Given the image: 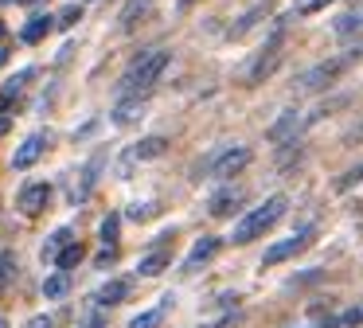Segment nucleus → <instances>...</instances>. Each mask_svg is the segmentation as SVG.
Masks as SVG:
<instances>
[{
    "label": "nucleus",
    "instance_id": "28",
    "mask_svg": "<svg viewBox=\"0 0 363 328\" xmlns=\"http://www.w3.org/2000/svg\"><path fill=\"white\" fill-rule=\"evenodd\" d=\"M157 211H160L157 203H133V207H129L125 215H129V219H137V223H145V219H152Z\"/></svg>",
    "mask_w": 363,
    "mask_h": 328
},
{
    "label": "nucleus",
    "instance_id": "10",
    "mask_svg": "<svg viewBox=\"0 0 363 328\" xmlns=\"http://www.w3.org/2000/svg\"><path fill=\"white\" fill-rule=\"evenodd\" d=\"M219 246H223V239H215V234H203V239H199L196 246L188 250V258H184V273H196L199 266H207L215 254H219Z\"/></svg>",
    "mask_w": 363,
    "mask_h": 328
},
{
    "label": "nucleus",
    "instance_id": "23",
    "mask_svg": "<svg viewBox=\"0 0 363 328\" xmlns=\"http://www.w3.org/2000/svg\"><path fill=\"white\" fill-rule=\"evenodd\" d=\"M67 289H71V278H67V273H51V278L43 281V297H48V301H63Z\"/></svg>",
    "mask_w": 363,
    "mask_h": 328
},
{
    "label": "nucleus",
    "instance_id": "24",
    "mask_svg": "<svg viewBox=\"0 0 363 328\" xmlns=\"http://www.w3.org/2000/svg\"><path fill=\"white\" fill-rule=\"evenodd\" d=\"M86 258V250H82V242H71V246L63 250V254L55 258V266H59V273H67V270H74V266Z\"/></svg>",
    "mask_w": 363,
    "mask_h": 328
},
{
    "label": "nucleus",
    "instance_id": "25",
    "mask_svg": "<svg viewBox=\"0 0 363 328\" xmlns=\"http://www.w3.org/2000/svg\"><path fill=\"white\" fill-rule=\"evenodd\" d=\"M12 273H16V258H12V250H0V293L9 289Z\"/></svg>",
    "mask_w": 363,
    "mask_h": 328
},
{
    "label": "nucleus",
    "instance_id": "37",
    "mask_svg": "<svg viewBox=\"0 0 363 328\" xmlns=\"http://www.w3.org/2000/svg\"><path fill=\"white\" fill-rule=\"evenodd\" d=\"M0 39H4V20H0Z\"/></svg>",
    "mask_w": 363,
    "mask_h": 328
},
{
    "label": "nucleus",
    "instance_id": "29",
    "mask_svg": "<svg viewBox=\"0 0 363 328\" xmlns=\"http://www.w3.org/2000/svg\"><path fill=\"white\" fill-rule=\"evenodd\" d=\"M74 20H82V8H79V4L63 8V12L55 16V23H59V28H74Z\"/></svg>",
    "mask_w": 363,
    "mask_h": 328
},
{
    "label": "nucleus",
    "instance_id": "6",
    "mask_svg": "<svg viewBox=\"0 0 363 328\" xmlns=\"http://www.w3.org/2000/svg\"><path fill=\"white\" fill-rule=\"evenodd\" d=\"M48 145H51L48 133H32V137H24V141L16 145V153H12V168H20V172L32 168V164L40 160L43 153H48Z\"/></svg>",
    "mask_w": 363,
    "mask_h": 328
},
{
    "label": "nucleus",
    "instance_id": "3",
    "mask_svg": "<svg viewBox=\"0 0 363 328\" xmlns=\"http://www.w3.org/2000/svg\"><path fill=\"white\" fill-rule=\"evenodd\" d=\"M285 195H269L266 203H258V207H250L242 219L235 223V231H230V242L235 246H246V242H254V239H262V234L269 231V226L277 223V219L285 215Z\"/></svg>",
    "mask_w": 363,
    "mask_h": 328
},
{
    "label": "nucleus",
    "instance_id": "21",
    "mask_svg": "<svg viewBox=\"0 0 363 328\" xmlns=\"http://www.w3.org/2000/svg\"><path fill=\"white\" fill-rule=\"evenodd\" d=\"M168 301H172V297H164L160 305H152V309L137 312V317L129 320V328H160V320H164V309H168Z\"/></svg>",
    "mask_w": 363,
    "mask_h": 328
},
{
    "label": "nucleus",
    "instance_id": "16",
    "mask_svg": "<svg viewBox=\"0 0 363 328\" xmlns=\"http://www.w3.org/2000/svg\"><path fill=\"white\" fill-rule=\"evenodd\" d=\"M266 12H269L266 4H254L250 12H242V16H238V23H230V28H227V39H242L246 31H254V28L262 23V16H266Z\"/></svg>",
    "mask_w": 363,
    "mask_h": 328
},
{
    "label": "nucleus",
    "instance_id": "8",
    "mask_svg": "<svg viewBox=\"0 0 363 328\" xmlns=\"http://www.w3.org/2000/svg\"><path fill=\"white\" fill-rule=\"evenodd\" d=\"M16 203H20V211H24L28 219H35L51 203V184H24V187H20V199Z\"/></svg>",
    "mask_w": 363,
    "mask_h": 328
},
{
    "label": "nucleus",
    "instance_id": "34",
    "mask_svg": "<svg viewBox=\"0 0 363 328\" xmlns=\"http://www.w3.org/2000/svg\"><path fill=\"white\" fill-rule=\"evenodd\" d=\"M86 328H106V320H102V317H90V320H86Z\"/></svg>",
    "mask_w": 363,
    "mask_h": 328
},
{
    "label": "nucleus",
    "instance_id": "31",
    "mask_svg": "<svg viewBox=\"0 0 363 328\" xmlns=\"http://www.w3.org/2000/svg\"><path fill=\"white\" fill-rule=\"evenodd\" d=\"M113 258H118V246H106L102 254H98V266H110Z\"/></svg>",
    "mask_w": 363,
    "mask_h": 328
},
{
    "label": "nucleus",
    "instance_id": "39",
    "mask_svg": "<svg viewBox=\"0 0 363 328\" xmlns=\"http://www.w3.org/2000/svg\"><path fill=\"white\" fill-rule=\"evenodd\" d=\"M0 328H9V324H4V320H0Z\"/></svg>",
    "mask_w": 363,
    "mask_h": 328
},
{
    "label": "nucleus",
    "instance_id": "14",
    "mask_svg": "<svg viewBox=\"0 0 363 328\" xmlns=\"http://www.w3.org/2000/svg\"><path fill=\"white\" fill-rule=\"evenodd\" d=\"M102 164H106V148H98V153L86 160V168H82V187L74 192V199H86V195L94 192V184H98V172H102Z\"/></svg>",
    "mask_w": 363,
    "mask_h": 328
},
{
    "label": "nucleus",
    "instance_id": "20",
    "mask_svg": "<svg viewBox=\"0 0 363 328\" xmlns=\"http://www.w3.org/2000/svg\"><path fill=\"white\" fill-rule=\"evenodd\" d=\"M168 153V141L164 137H145V141H137L133 145V160H157V156H164Z\"/></svg>",
    "mask_w": 363,
    "mask_h": 328
},
{
    "label": "nucleus",
    "instance_id": "33",
    "mask_svg": "<svg viewBox=\"0 0 363 328\" xmlns=\"http://www.w3.org/2000/svg\"><path fill=\"white\" fill-rule=\"evenodd\" d=\"M28 328H51V317H32V320H28Z\"/></svg>",
    "mask_w": 363,
    "mask_h": 328
},
{
    "label": "nucleus",
    "instance_id": "4",
    "mask_svg": "<svg viewBox=\"0 0 363 328\" xmlns=\"http://www.w3.org/2000/svg\"><path fill=\"white\" fill-rule=\"evenodd\" d=\"M250 160H254V153L246 145H227L207 160V176L211 180H230V176H238Z\"/></svg>",
    "mask_w": 363,
    "mask_h": 328
},
{
    "label": "nucleus",
    "instance_id": "1",
    "mask_svg": "<svg viewBox=\"0 0 363 328\" xmlns=\"http://www.w3.org/2000/svg\"><path fill=\"white\" fill-rule=\"evenodd\" d=\"M168 62H172V51H168V47L145 51L141 59H133V67L121 75L118 94H121V98H141V90H152V86L160 82V75L168 70Z\"/></svg>",
    "mask_w": 363,
    "mask_h": 328
},
{
    "label": "nucleus",
    "instance_id": "2",
    "mask_svg": "<svg viewBox=\"0 0 363 328\" xmlns=\"http://www.w3.org/2000/svg\"><path fill=\"white\" fill-rule=\"evenodd\" d=\"M363 59V35L355 39L352 47H347L344 55H332V59H324V62H316V67H308V70H301V78H297V90H305V94H316V90H324V86H332L340 75H344L352 62H359Z\"/></svg>",
    "mask_w": 363,
    "mask_h": 328
},
{
    "label": "nucleus",
    "instance_id": "36",
    "mask_svg": "<svg viewBox=\"0 0 363 328\" xmlns=\"http://www.w3.org/2000/svg\"><path fill=\"white\" fill-rule=\"evenodd\" d=\"M4 106H9V94L0 90V114H4Z\"/></svg>",
    "mask_w": 363,
    "mask_h": 328
},
{
    "label": "nucleus",
    "instance_id": "35",
    "mask_svg": "<svg viewBox=\"0 0 363 328\" xmlns=\"http://www.w3.org/2000/svg\"><path fill=\"white\" fill-rule=\"evenodd\" d=\"M191 4H196V0H176V8H180V12H188Z\"/></svg>",
    "mask_w": 363,
    "mask_h": 328
},
{
    "label": "nucleus",
    "instance_id": "40",
    "mask_svg": "<svg viewBox=\"0 0 363 328\" xmlns=\"http://www.w3.org/2000/svg\"><path fill=\"white\" fill-rule=\"evenodd\" d=\"M4 4H12V0H4Z\"/></svg>",
    "mask_w": 363,
    "mask_h": 328
},
{
    "label": "nucleus",
    "instance_id": "5",
    "mask_svg": "<svg viewBox=\"0 0 363 328\" xmlns=\"http://www.w3.org/2000/svg\"><path fill=\"white\" fill-rule=\"evenodd\" d=\"M277 67H281V51H277V43L262 47V51L242 67V86H258V82H266V78L274 75Z\"/></svg>",
    "mask_w": 363,
    "mask_h": 328
},
{
    "label": "nucleus",
    "instance_id": "13",
    "mask_svg": "<svg viewBox=\"0 0 363 328\" xmlns=\"http://www.w3.org/2000/svg\"><path fill=\"white\" fill-rule=\"evenodd\" d=\"M242 199H246V192H242V187H227V192H219V195H215V199H211V207H207V211H211L215 219H227V215H235V211H238V203H242Z\"/></svg>",
    "mask_w": 363,
    "mask_h": 328
},
{
    "label": "nucleus",
    "instance_id": "17",
    "mask_svg": "<svg viewBox=\"0 0 363 328\" xmlns=\"http://www.w3.org/2000/svg\"><path fill=\"white\" fill-rule=\"evenodd\" d=\"M71 242H74V231H71V226H59V231H51L48 242H43V262H55V258L63 254Z\"/></svg>",
    "mask_w": 363,
    "mask_h": 328
},
{
    "label": "nucleus",
    "instance_id": "32",
    "mask_svg": "<svg viewBox=\"0 0 363 328\" xmlns=\"http://www.w3.org/2000/svg\"><path fill=\"white\" fill-rule=\"evenodd\" d=\"M344 141H347V145H352V141H363V121H359V125H352V129L344 133Z\"/></svg>",
    "mask_w": 363,
    "mask_h": 328
},
{
    "label": "nucleus",
    "instance_id": "18",
    "mask_svg": "<svg viewBox=\"0 0 363 328\" xmlns=\"http://www.w3.org/2000/svg\"><path fill=\"white\" fill-rule=\"evenodd\" d=\"M145 114V98H121L113 106V125H133Z\"/></svg>",
    "mask_w": 363,
    "mask_h": 328
},
{
    "label": "nucleus",
    "instance_id": "7",
    "mask_svg": "<svg viewBox=\"0 0 363 328\" xmlns=\"http://www.w3.org/2000/svg\"><path fill=\"white\" fill-rule=\"evenodd\" d=\"M297 133H301V114L297 109H285V114L266 129V141L269 145H289V141H297Z\"/></svg>",
    "mask_w": 363,
    "mask_h": 328
},
{
    "label": "nucleus",
    "instance_id": "19",
    "mask_svg": "<svg viewBox=\"0 0 363 328\" xmlns=\"http://www.w3.org/2000/svg\"><path fill=\"white\" fill-rule=\"evenodd\" d=\"M51 28H55V16H32V20L20 28V39H24V43H40Z\"/></svg>",
    "mask_w": 363,
    "mask_h": 328
},
{
    "label": "nucleus",
    "instance_id": "9",
    "mask_svg": "<svg viewBox=\"0 0 363 328\" xmlns=\"http://www.w3.org/2000/svg\"><path fill=\"white\" fill-rule=\"evenodd\" d=\"M308 246V231H297L293 239H281V242H274V246L262 254V266H277V262H285V258H293V254H301V250Z\"/></svg>",
    "mask_w": 363,
    "mask_h": 328
},
{
    "label": "nucleus",
    "instance_id": "12",
    "mask_svg": "<svg viewBox=\"0 0 363 328\" xmlns=\"http://www.w3.org/2000/svg\"><path fill=\"white\" fill-rule=\"evenodd\" d=\"M168 266H172V254H168V246H152L149 254L137 262V273L141 278H157V273H164Z\"/></svg>",
    "mask_w": 363,
    "mask_h": 328
},
{
    "label": "nucleus",
    "instance_id": "15",
    "mask_svg": "<svg viewBox=\"0 0 363 328\" xmlns=\"http://www.w3.org/2000/svg\"><path fill=\"white\" fill-rule=\"evenodd\" d=\"M355 31H363V8L359 4L347 8L344 16H336V23H332V35L336 39H347V35H355Z\"/></svg>",
    "mask_w": 363,
    "mask_h": 328
},
{
    "label": "nucleus",
    "instance_id": "27",
    "mask_svg": "<svg viewBox=\"0 0 363 328\" xmlns=\"http://www.w3.org/2000/svg\"><path fill=\"white\" fill-rule=\"evenodd\" d=\"M355 184H363V164H355V168H347L344 176L336 180V192H352Z\"/></svg>",
    "mask_w": 363,
    "mask_h": 328
},
{
    "label": "nucleus",
    "instance_id": "11",
    "mask_svg": "<svg viewBox=\"0 0 363 328\" xmlns=\"http://www.w3.org/2000/svg\"><path fill=\"white\" fill-rule=\"evenodd\" d=\"M129 289H133V281H129V278H113V281H106V285L94 293V301L102 305V309H113V305H121L129 297Z\"/></svg>",
    "mask_w": 363,
    "mask_h": 328
},
{
    "label": "nucleus",
    "instance_id": "30",
    "mask_svg": "<svg viewBox=\"0 0 363 328\" xmlns=\"http://www.w3.org/2000/svg\"><path fill=\"white\" fill-rule=\"evenodd\" d=\"M328 4H336V0H305V4L297 8V12H301V16H313V12H324Z\"/></svg>",
    "mask_w": 363,
    "mask_h": 328
},
{
    "label": "nucleus",
    "instance_id": "26",
    "mask_svg": "<svg viewBox=\"0 0 363 328\" xmlns=\"http://www.w3.org/2000/svg\"><path fill=\"white\" fill-rule=\"evenodd\" d=\"M118 231H121V215H106L102 219V242L106 246H118Z\"/></svg>",
    "mask_w": 363,
    "mask_h": 328
},
{
    "label": "nucleus",
    "instance_id": "38",
    "mask_svg": "<svg viewBox=\"0 0 363 328\" xmlns=\"http://www.w3.org/2000/svg\"><path fill=\"white\" fill-rule=\"evenodd\" d=\"M24 4H35V0H24Z\"/></svg>",
    "mask_w": 363,
    "mask_h": 328
},
{
    "label": "nucleus",
    "instance_id": "41",
    "mask_svg": "<svg viewBox=\"0 0 363 328\" xmlns=\"http://www.w3.org/2000/svg\"><path fill=\"white\" fill-rule=\"evenodd\" d=\"M211 328H219V324H211Z\"/></svg>",
    "mask_w": 363,
    "mask_h": 328
},
{
    "label": "nucleus",
    "instance_id": "22",
    "mask_svg": "<svg viewBox=\"0 0 363 328\" xmlns=\"http://www.w3.org/2000/svg\"><path fill=\"white\" fill-rule=\"evenodd\" d=\"M149 4H152V0H129L125 12H121V31H133L137 23H141V16L149 12Z\"/></svg>",
    "mask_w": 363,
    "mask_h": 328
}]
</instances>
